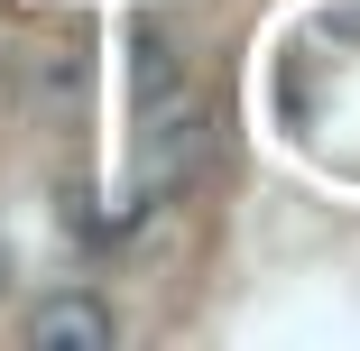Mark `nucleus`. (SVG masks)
I'll return each instance as SVG.
<instances>
[{"mask_svg": "<svg viewBox=\"0 0 360 351\" xmlns=\"http://www.w3.org/2000/svg\"><path fill=\"white\" fill-rule=\"evenodd\" d=\"M111 305L102 296H84V287H65V296H46L37 314H28V342L37 351H111Z\"/></svg>", "mask_w": 360, "mask_h": 351, "instance_id": "nucleus-1", "label": "nucleus"}, {"mask_svg": "<svg viewBox=\"0 0 360 351\" xmlns=\"http://www.w3.org/2000/svg\"><path fill=\"white\" fill-rule=\"evenodd\" d=\"M0 287H10V250H0Z\"/></svg>", "mask_w": 360, "mask_h": 351, "instance_id": "nucleus-2", "label": "nucleus"}]
</instances>
